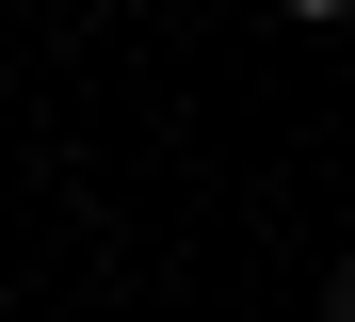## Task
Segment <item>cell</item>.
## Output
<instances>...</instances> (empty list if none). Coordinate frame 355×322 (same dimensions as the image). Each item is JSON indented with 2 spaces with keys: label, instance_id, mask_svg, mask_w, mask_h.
<instances>
[{
  "label": "cell",
  "instance_id": "2",
  "mask_svg": "<svg viewBox=\"0 0 355 322\" xmlns=\"http://www.w3.org/2000/svg\"><path fill=\"white\" fill-rule=\"evenodd\" d=\"M323 306H339V322H355V242H339V274H323Z\"/></svg>",
  "mask_w": 355,
  "mask_h": 322
},
{
  "label": "cell",
  "instance_id": "1",
  "mask_svg": "<svg viewBox=\"0 0 355 322\" xmlns=\"http://www.w3.org/2000/svg\"><path fill=\"white\" fill-rule=\"evenodd\" d=\"M275 17H291V33H339V17H355V0H275Z\"/></svg>",
  "mask_w": 355,
  "mask_h": 322
}]
</instances>
